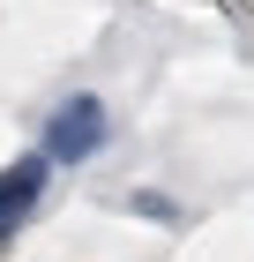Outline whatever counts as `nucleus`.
Returning a JSON list of instances; mask_svg holds the SVG:
<instances>
[{"instance_id": "f03ea898", "label": "nucleus", "mask_w": 254, "mask_h": 262, "mask_svg": "<svg viewBox=\"0 0 254 262\" xmlns=\"http://www.w3.org/2000/svg\"><path fill=\"white\" fill-rule=\"evenodd\" d=\"M45 180H53V165H45L38 150H30V158H15V165H0V240H15L22 225L38 217Z\"/></svg>"}, {"instance_id": "f257e3e1", "label": "nucleus", "mask_w": 254, "mask_h": 262, "mask_svg": "<svg viewBox=\"0 0 254 262\" xmlns=\"http://www.w3.org/2000/svg\"><path fill=\"white\" fill-rule=\"evenodd\" d=\"M105 105L90 98V90H75V98H60L53 105V120H45V142H38V158L45 165H90L105 150Z\"/></svg>"}, {"instance_id": "7ed1b4c3", "label": "nucleus", "mask_w": 254, "mask_h": 262, "mask_svg": "<svg viewBox=\"0 0 254 262\" xmlns=\"http://www.w3.org/2000/svg\"><path fill=\"white\" fill-rule=\"evenodd\" d=\"M135 210H142V217H157V225H172V217H179V210H172L165 195H135Z\"/></svg>"}]
</instances>
